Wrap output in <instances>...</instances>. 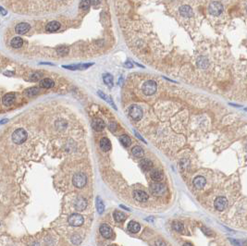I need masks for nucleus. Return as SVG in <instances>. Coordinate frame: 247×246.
I'll use <instances>...</instances> for the list:
<instances>
[{"label": "nucleus", "instance_id": "nucleus-50", "mask_svg": "<svg viewBox=\"0 0 247 246\" xmlns=\"http://www.w3.org/2000/svg\"><path fill=\"white\" fill-rule=\"evenodd\" d=\"M245 148H246V151H247V144H246V147H245Z\"/></svg>", "mask_w": 247, "mask_h": 246}, {"label": "nucleus", "instance_id": "nucleus-15", "mask_svg": "<svg viewBox=\"0 0 247 246\" xmlns=\"http://www.w3.org/2000/svg\"><path fill=\"white\" fill-rule=\"evenodd\" d=\"M150 177H151V179H152L154 182H160L163 180V178H164L163 173H162L160 170H158V169H154V170H152L151 173H150Z\"/></svg>", "mask_w": 247, "mask_h": 246}, {"label": "nucleus", "instance_id": "nucleus-33", "mask_svg": "<svg viewBox=\"0 0 247 246\" xmlns=\"http://www.w3.org/2000/svg\"><path fill=\"white\" fill-rule=\"evenodd\" d=\"M39 92H40L39 88H37V87H32V88H30V89H28L26 91V94L28 96H34V95L38 94Z\"/></svg>", "mask_w": 247, "mask_h": 246}, {"label": "nucleus", "instance_id": "nucleus-35", "mask_svg": "<svg viewBox=\"0 0 247 246\" xmlns=\"http://www.w3.org/2000/svg\"><path fill=\"white\" fill-rule=\"evenodd\" d=\"M90 6H91V2H90V0H82V2H81V4H80V7H81V8H82V10H87V9H89Z\"/></svg>", "mask_w": 247, "mask_h": 246}, {"label": "nucleus", "instance_id": "nucleus-29", "mask_svg": "<svg viewBox=\"0 0 247 246\" xmlns=\"http://www.w3.org/2000/svg\"><path fill=\"white\" fill-rule=\"evenodd\" d=\"M103 80H104V82L108 86H109V87H112L113 86V77H112V75H110L108 73L104 74L103 75Z\"/></svg>", "mask_w": 247, "mask_h": 246}, {"label": "nucleus", "instance_id": "nucleus-7", "mask_svg": "<svg viewBox=\"0 0 247 246\" xmlns=\"http://www.w3.org/2000/svg\"><path fill=\"white\" fill-rule=\"evenodd\" d=\"M208 9H209V13L211 15L218 16V15H220L221 12L223 11V5L218 1H214V2L210 3Z\"/></svg>", "mask_w": 247, "mask_h": 246}, {"label": "nucleus", "instance_id": "nucleus-20", "mask_svg": "<svg viewBox=\"0 0 247 246\" xmlns=\"http://www.w3.org/2000/svg\"><path fill=\"white\" fill-rule=\"evenodd\" d=\"M128 230H129V231H130V232H132V233H137V232L140 231V230H141V226H140V224H139L138 222H136V221H130V222H129V224H128Z\"/></svg>", "mask_w": 247, "mask_h": 246}, {"label": "nucleus", "instance_id": "nucleus-49", "mask_svg": "<svg viewBox=\"0 0 247 246\" xmlns=\"http://www.w3.org/2000/svg\"><path fill=\"white\" fill-rule=\"evenodd\" d=\"M245 111H247V108H245Z\"/></svg>", "mask_w": 247, "mask_h": 246}, {"label": "nucleus", "instance_id": "nucleus-14", "mask_svg": "<svg viewBox=\"0 0 247 246\" xmlns=\"http://www.w3.org/2000/svg\"><path fill=\"white\" fill-rule=\"evenodd\" d=\"M15 101V94H7L2 98V103L6 107L11 106Z\"/></svg>", "mask_w": 247, "mask_h": 246}, {"label": "nucleus", "instance_id": "nucleus-46", "mask_svg": "<svg viewBox=\"0 0 247 246\" xmlns=\"http://www.w3.org/2000/svg\"><path fill=\"white\" fill-rule=\"evenodd\" d=\"M156 245H166V243H161V242H157V243H156Z\"/></svg>", "mask_w": 247, "mask_h": 246}, {"label": "nucleus", "instance_id": "nucleus-17", "mask_svg": "<svg viewBox=\"0 0 247 246\" xmlns=\"http://www.w3.org/2000/svg\"><path fill=\"white\" fill-rule=\"evenodd\" d=\"M92 127L95 130L101 131L105 129V122L101 119H95L92 123Z\"/></svg>", "mask_w": 247, "mask_h": 246}, {"label": "nucleus", "instance_id": "nucleus-38", "mask_svg": "<svg viewBox=\"0 0 247 246\" xmlns=\"http://www.w3.org/2000/svg\"><path fill=\"white\" fill-rule=\"evenodd\" d=\"M71 241H72V243H73L74 244H79L82 242V239H81V237H80V236L74 235V236H72V238H71Z\"/></svg>", "mask_w": 247, "mask_h": 246}, {"label": "nucleus", "instance_id": "nucleus-22", "mask_svg": "<svg viewBox=\"0 0 247 246\" xmlns=\"http://www.w3.org/2000/svg\"><path fill=\"white\" fill-rule=\"evenodd\" d=\"M93 63L90 64H82V65H71V66H63L64 68H68L70 70H76V69H85L87 68H89L90 66H92Z\"/></svg>", "mask_w": 247, "mask_h": 246}, {"label": "nucleus", "instance_id": "nucleus-34", "mask_svg": "<svg viewBox=\"0 0 247 246\" xmlns=\"http://www.w3.org/2000/svg\"><path fill=\"white\" fill-rule=\"evenodd\" d=\"M172 227H173V229L177 231V232H183V231H184V227H183V225L181 223V222H178V221H175L173 224H172Z\"/></svg>", "mask_w": 247, "mask_h": 246}, {"label": "nucleus", "instance_id": "nucleus-1", "mask_svg": "<svg viewBox=\"0 0 247 246\" xmlns=\"http://www.w3.org/2000/svg\"><path fill=\"white\" fill-rule=\"evenodd\" d=\"M16 12L40 14L53 12L68 6L72 0H1Z\"/></svg>", "mask_w": 247, "mask_h": 246}, {"label": "nucleus", "instance_id": "nucleus-8", "mask_svg": "<svg viewBox=\"0 0 247 246\" xmlns=\"http://www.w3.org/2000/svg\"><path fill=\"white\" fill-rule=\"evenodd\" d=\"M129 115H130V117L132 120L138 121L143 117V110H142V108L140 107L134 105V106H131L130 108V109H129Z\"/></svg>", "mask_w": 247, "mask_h": 246}, {"label": "nucleus", "instance_id": "nucleus-40", "mask_svg": "<svg viewBox=\"0 0 247 246\" xmlns=\"http://www.w3.org/2000/svg\"><path fill=\"white\" fill-rule=\"evenodd\" d=\"M90 2H91V5H92V6L95 7V6H98V5H99L100 0H90Z\"/></svg>", "mask_w": 247, "mask_h": 246}, {"label": "nucleus", "instance_id": "nucleus-23", "mask_svg": "<svg viewBox=\"0 0 247 246\" xmlns=\"http://www.w3.org/2000/svg\"><path fill=\"white\" fill-rule=\"evenodd\" d=\"M39 84H40V86H41L42 88L49 89V88H52V87L54 86L55 82H54V81H52L51 79L46 78V79H43V80L40 81Z\"/></svg>", "mask_w": 247, "mask_h": 246}, {"label": "nucleus", "instance_id": "nucleus-11", "mask_svg": "<svg viewBox=\"0 0 247 246\" xmlns=\"http://www.w3.org/2000/svg\"><path fill=\"white\" fill-rule=\"evenodd\" d=\"M133 197L135 200H137L138 202H146L148 200V195L146 192H144L143 191L141 190H135L133 191Z\"/></svg>", "mask_w": 247, "mask_h": 246}, {"label": "nucleus", "instance_id": "nucleus-5", "mask_svg": "<svg viewBox=\"0 0 247 246\" xmlns=\"http://www.w3.org/2000/svg\"><path fill=\"white\" fill-rule=\"evenodd\" d=\"M166 191H167L166 186L163 183H160V182L153 183L150 187V191L155 196H161V195L165 194Z\"/></svg>", "mask_w": 247, "mask_h": 246}, {"label": "nucleus", "instance_id": "nucleus-18", "mask_svg": "<svg viewBox=\"0 0 247 246\" xmlns=\"http://www.w3.org/2000/svg\"><path fill=\"white\" fill-rule=\"evenodd\" d=\"M100 148H101L104 152H108V151H109V150L111 149V143H110V141H109L108 138H106V137L102 138V139L100 140Z\"/></svg>", "mask_w": 247, "mask_h": 246}, {"label": "nucleus", "instance_id": "nucleus-42", "mask_svg": "<svg viewBox=\"0 0 247 246\" xmlns=\"http://www.w3.org/2000/svg\"><path fill=\"white\" fill-rule=\"evenodd\" d=\"M125 67H127V68H131L132 67H133V65H132V63L130 61H127L125 62Z\"/></svg>", "mask_w": 247, "mask_h": 246}, {"label": "nucleus", "instance_id": "nucleus-30", "mask_svg": "<svg viewBox=\"0 0 247 246\" xmlns=\"http://www.w3.org/2000/svg\"><path fill=\"white\" fill-rule=\"evenodd\" d=\"M98 95L102 98V99H104L105 101H107L108 103H109L115 109H117V108H116V106H115V104L113 103V101H112V99L109 97V96H108L107 94H105L103 92H101V91H98Z\"/></svg>", "mask_w": 247, "mask_h": 246}, {"label": "nucleus", "instance_id": "nucleus-44", "mask_svg": "<svg viewBox=\"0 0 247 246\" xmlns=\"http://www.w3.org/2000/svg\"><path fill=\"white\" fill-rule=\"evenodd\" d=\"M202 231H205V233L206 235H210V233H209V231H208L206 228H202Z\"/></svg>", "mask_w": 247, "mask_h": 246}, {"label": "nucleus", "instance_id": "nucleus-48", "mask_svg": "<svg viewBox=\"0 0 247 246\" xmlns=\"http://www.w3.org/2000/svg\"><path fill=\"white\" fill-rule=\"evenodd\" d=\"M120 206H121V208H123V209H125V210H127V211H130V209H129L128 207H126V206H124V205H122V204H121Z\"/></svg>", "mask_w": 247, "mask_h": 246}, {"label": "nucleus", "instance_id": "nucleus-16", "mask_svg": "<svg viewBox=\"0 0 247 246\" xmlns=\"http://www.w3.org/2000/svg\"><path fill=\"white\" fill-rule=\"evenodd\" d=\"M180 14L184 18H190L193 15V12H192V9L189 6L184 5L180 7Z\"/></svg>", "mask_w": 247, "mask_h": 246}, {"label": "nucleus", "instance_id": "nucleus-31", "mask_svg": "<svg viewBox=\"0 0 247 246\" xmlns=\"http://www.w3.org/2000/svg\"><path fill=\"white\" fill-rule=\"evenodd\" d=\"M120 141L122 143V145L125 146V147H129L131 144V140H130V138L128 135H121L120 137Z\"/></svg>", "mask_w": 247, "mask_h": 246}, {"label": "nucleus", "instance_id": "nucleus-2", "mask_svg": "<svg viewBox=\"0 0 247 246\" xmlns=\"http://www.w3.org/2000/svg\"><path fill=\"white\" fill-rule=\"evenodd\" d=\"M28 134L24 129H18L12 134V141L16 144H21L27 140Z\"/></svg>", "mask_w": 247, "mask_h": 246}, {"label": "nucleus", "instance_id": "nucleus-25", "mask_svg": "<svg viewBox=\"0 0 247 246\" xmlns=\"http://www.w3.org/2000/svg\"><path fill=\"white\" fill-rule=\"evenodd\" d=\"M10 45H11V46L14 47V48H20V47L22 46V45H23V41H22V39H21L20 37H14V38L11 40Z\"/></svg>", "mask_w": 247, "mask_h": 246}, {"label": "nucleus", "instance_id": "nucleus-43", "mask_svg": "<svg viewBox=\"0 0 247 246\" xmlns=\"http://www.w3.org/2000/svg\"><path fill=\"white\" fill-rule=\"evenodd\" d=\"M5 75H7V76H13L14 75V72H10V71H6L4 72Z\"/></svg>", "mask_w": 247, "mask_h": 246}, {"label": "nucleus", "instance_id": "nucleus-13", "mask_svg": "<svg viewBox=\"0 0 247 246\" xmlns=\"http://www.w3.org/2000/svg\"><path fill=\"white\" fill-rule=\"evenodd\" d=\"M87 206V201L83 197H78L75 201V208L78 211H83Z\"/></svg>", "mask_w": 247, "mask_h": 246}, {"label": "nucleus", "instance_id": "nucleus-3", "mask_svg": "<svg viewBox=\"0 0 247 246\" xmlns=\"http://www.w3.org/2000/svg\"><path fill=\"white\" fill-rule=\"evenodd\" d=\"M72 182H73V184L75 187L81 189V188H83L86 183H87V177L84 173H76L72 179Z\"/></svg>", "mask_w": 247, "mask_h": 246}, {"label": "nucleus", "instance_id": "nucleus-12", "mask_svg": "<svg viewBox=\"0 0 247 246\" xmlns=\"http://www.w3.org/2000/svg\"><path fill=\"white\" fill-rule=\"evenodd\" d=\"M30 29H31L30 24L25 23V22L19 23V24L15 27V31H16V33H19V34H24V33H26L27 32H29Z\"/></svg>", "mask_w": 247, "mask_h": 246}, {"label": "nucleus", "instance_id": "nucleus-27", "mask_svg": "<svg viewBox=\"0 0 247 246\" xmlns=\"http://www.w3.org/2000/svg\"><path fill=\"white\" fill-rule=\"evenodd\" d=\"M113 217H114V219H115L117 222H123L124 220L126 219V216H125V214H123V213L121 212V211H115L114 214H113Z\"/></svg>", "mask_w": 247, "mask_h": 246}, {"label": "nucleus", "instance_id": "nucleus-26", "mask_svg": "<svg viewBox=\"0 0 247 246\" xmlns=\"http://www.w3.org/2000/svg\"><path fill=\"white\" fill-rule=\"evenodd\" d=\"M95 204H96V209H97V212L99 214H102L105 210V204H104V202L102 201V199L100 197H97L96 198V201H95Z\"/></svg>", "mask_w": 247, "mask_h": 246}, {"label": "nucleus", "instance_id": "nucleus-37", "mask_svg": "<svg viewBox=\"0 0 247 246\" xmlns=\"http://www.w3.org/2000/svg\"><path fill=\"white\" fill-rule=\"evenodd\" d=\"M68 52V48L66 47V46H61V47H60V48L58 49V53H59L60 56H65V55H67Z\"/></svg>", "mask_w": 247, "mask_h": 246}, {"label": "nucleus", "instance_id": "nucleus-45", "mask_svg": "<svg viewBox=\"0 0 247 246\" xmlns=\"http://www.w3.org/2000/svg\"><path fill=\"white\" fill-rule=\"evenodd\" d=\"M135 135H136V136H137V137H138V138H139L140 140H142L143 142H144V143H145V141H144V140H143V138H142V137L140 136V134H139L138 132H136V131H135Z\"/></svg>", "mask_w": 247, "mask_h": 246}, {"label": "nucleus", "instance_id": "nucleus-41", "mask_svg": "<svg viewBox=\"0 0 247 246\" xmlns=\"http://www.w3.org/2000/svg\"><path fill=\"white\" fill-rule=\"evenodd\" d=\"M0 13H1V15H3V16H6L7 14V11L4 8V7H0Z\"/></svg>", "mask_w": 247, "mask_h": 246}, {"label": "nucleus", "instance_id": "nucleus-36", "mask_svg": "<svg viewBox=\"0 0 247 246\" xmlns=\"http://www.w3.org/2000/svg\"><path fill=\"white\" fill-rule=\"evenodd\" d=\"M41 77H43V74H42L41 72H34V73H33V74L30 76V81H35L39 80Z\"/></svg>", "mask_w": 247, "mask_h": 246}, {"label": "nucleus", "instance_id": "nucleus-39", "mask_svg": "<svg viewBox=\"0 0 247 246\" xmlns=\"http://www.w3.org/2000/svg\"><path fill=\"white\" fill-rule=\"evenodd\" d=\"M109 129H110V130H112V131L116 130V129H117V123L114 122V121L109 123Z\"/></svg>", "mask_w": 247, "mask_h": 246}, {"label": "nucleus", "instance_id": "nucleus-21", "mask_svg": "<svg viewBox=\"0 0 247 246\" xmlns=\"http://www.w3.org/2000/svg\"><path fill=\"white\" fill-rule=\"evenodd\" d=\"M205 182H205V179L204 177H202V176H198V177H196L193 180V185L197 189H202L203 187H205Z\"/></svg>", "mask_w": 247, "mask_h": 246}, {"label": "nucleus", "instance_id": "nucleus-9", "mask_svg": "<svg viewBox=\"0 0 247 246\" xmlns=\"http://www.w3.org/2000/svg\"><path fill=\"white\" fill-rule=\"evenodd\" d=\"M227 204H228V201L223 196L218 197L215 200V203H214V206H215L216 210H218V211H223L226 208Z\"/></svg>", "mask_w": 247, "mask_h": 246}, {"label": "nucleus", "instance_id": "nucleus-6", "mask_svg": "<svg viewBox=\"0 0 247 246\" xmlns=\"http://www.w3.org/2000/svg\"><path fill=\"white\" fill-rule=\"evenodd\" d=\"M83 217L80 214H72L68 217V222L70 226L72 227H80L83 224Z\"/></svg>", "mask_w": 247, "mask_h": 246}, {"label": "nucleus", "instance_id": "nucleus-51", "mask_svg": "<svg viewBox=\"0 0 247 246\" xmlns=\"http://www.w3.org/2000/svg\"><path fill=\"white\" fill-rule=\"evenodd\" d=\"M246 10H247V7H246Z\"/></svg>", "mask_w": 247, "mask_h": 246}, {"label": "nucleus", "instance_id": "nucleus-32", "mask_svg": "<svg viewBox=\"0 0 247 246\" xmlns=\"http://www.w3.org/2000/svg\"><path fill=\"white\" fill-rule=\"evenodd\" d=\"M197 65H198L200 68H205L208 66V60H207L205 57H200V58L197 59Z\"/></svg>", "mask_w": 247, "mask_h": 246}, {"label": "nucleus", "instance_id": "nucleus-47", "mask_svg": "<svg viewBox=\"0 0 247 246\" xmlns=\"http://www.w3.org/2000/svg\"><path fill=\"white\" fill-rule=\"evenodd\" d=\"M7 121H7V119H4V120H2V121H0V124H5V123H7Z\"/></svg>", "mask_w": 247, "mask_h": 246}, {"label": "nucleus", "instance_id": "nucleus-10", "mask_svg": "<svg viewBox=\"0 0 247 246\" xmlns=\"http://www.w3.org/2000/svg\"><path fill=\"white\" fill-rule=\"evenodd\" d=\"M99 231H100L101 235L104 238H106V239H110V238L113 237V231H112V229L109 226L106 225V224H102L100 226Z\"/></svg>", "mask_w": 247, "mask_h": 246}, {"label": "nucleus", "instance_id": "nucleus-19", "mask_svg": "<svg viewBox=\"0 0 247 246\" xmlns=\"http://www.w3.org/2000/svg\"><path fill=\"white\" fill-rule=\"evenodd\" d=\"M140 167L144 171H148L152 169L153 167V163L151 160L147 159V158H143L140 161Z\"/></svg>", "mask_w": 247, "mask_h": 246}, {"label": "nucleus", "instance_id": "nucleus-24", "mask_svg": "<svg viewBox=\"0 0 247 246\" xmlns=\"http://www.w3.org/2000/svg\"><path fill=\"white\" fill-rule=\"evenodd\" d=\"M60 28V23L58 21H51L46 25V31L47 32H57Z\"/></svg>", "mask_w": 247, "mask_h": 246}, {"label": "nucleus", "instance_id": "nucleus-4", "mask_svg": "<svg viewBox=\"0 0 247 246\" xmlns=\"http://www.w3.org/2000/svg\"><path fill=\"white\" fill-rule=\"evenodd\" d=\"M157 86L154 81H147L143 85V92L145 95H152L157 92Z\"/></svg>", "mask_w": 247, "mask_h": 246}, {"label": "nucleus", "instance_id": "nucleus-28", "mask_svg": "<svg viewBox=\"0 0 247 246\" xmlns=\"http://www.w3.org/2000/svg\"><path fill=\"white\" fill-rule=\"evenodd\" d=\"M131 152H132V155L135 157H143V150L140 146H134L132 148Z\"/></svg>", "mask_w": 247, "mask_h": 246}]
</instances>
